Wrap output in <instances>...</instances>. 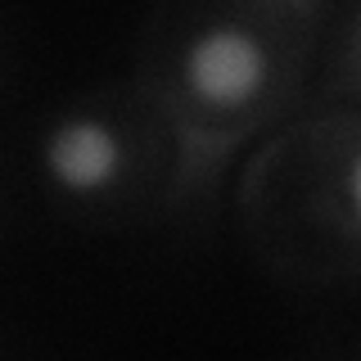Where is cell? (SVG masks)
Listing matches in <instances>:
<instances>
[{
    "label": "cell",
    "mask_w": 361,
    "mask_h": 361,
    "mask_svg": "<svg viewBox=\"0 0 361 361\" xmlns=\"http://www.w3.org/2000/svg\"><path fill=\"white\" fill-rule=\"evenodd\" d=\"M271 77L267 45L240 23H212L180 54V82L212 109H240Z\"/></svg>",
    "instance_id": "1"
},
{
    "label": "cell",
    "mask_w": 361,
    "mask_h": 361,
    "mask_svg": "<svg viewBox=\"0 0 361 361\" xmlns=\"http://www.w3.org/2000/svg\"><path fill=\"white\" fill-rule=\"evenodd\" d=\"M41 167L63 195L95 199L109 195L127 172V145L118 127H109L95 113H73L59 118L41 140Z\"/></svg>",
    "instance_id": "2"
},
{
    "label": "cell",
    "mask_w": 361,
    "mask_h": 361,
    "mask_svg": "<svg viewBox=\"0 0 361 361\" xmlns=\"http://www.w3.org/2000/svg\"><path fill=\"white\" fill-rule=\"evenodd\" d=\"M357 176H361V163H357V158H348V167H343V195H348V208H357Z\"/></svg>",
    "instance_id": "3"
}]
</instances>
